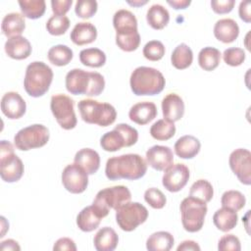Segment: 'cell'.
Returning <instances> with one entry per match:
<instances>
[{
  "mask_svg": "<svg viewBox=\"0 0 251 251\" xmlns=\"http://www.w3.org/2000/svg\"><path fill=\"white\" fill-rule=\"evenodd\" d=\"M25 110L26 104L18 92L9 91L2 96L1 111L8 119H20L25 115Z\"/></svg>",
  "mask_w": 251,
  "mask_h": 251,
  "instance_id": "2e32d148",
  "label": "cell"
},
{
  "mask_svg": "<svg viewBox=\"0 0 251 251\" xmlns=\"http://www.w3.org/2000/svg\"><path fill=\"white\" fill-rule=\"evenodd\" d=\"M228 164L241 183L251 184V153L248 149L237 148L233 150L229 155Z\"/></svg>",
  "mask_w": 251,
  "mask_h": 251,
  "instance_id": "4fadbf2b",
  "label": "cell"
},
{
  "mask_svg": "<svg viewBox=\"0 0 251 251\" xmlns=\"http://www.w3.org/2000/svg\"><path fill=\"white\" fill-rule=\"evenodd\" d=\"M162 112L165 120L175 123L179 121L184 114V102L176 93H169L162 100Z\"/></svg>",
  "mask_w": 251,
  "mask_h": 251,
  "instance_id": "e0dca14e",
  "label": "cell"
},
{
  "mask_svg": "<svg viewBox=\"0 0 251 251\" xmlns=\"http://www.w3.org/2000/svg\"><path fill=\"white\" fill-rule=\"evenodd\" d=\"M130 199L131 193L126 186L115 185L98 191L92 205L105 218L108 216L110 209L117 210L122 205L129 202Z\"/></svg>",
  "mask_w": 251,
  "mask_h": 251,
  "instance_id": "8992f818",
  "label": "cell"
},
{
  "mask_svg": "<svg viewBox=\"0 0 251 251\" xmlns=\"http://www.w3.org/2000/svg\"><path fill=\"white\" fill-rule=\"evenodd\" d=\"M221 203L223 207H226L237 212L245 206L246 198L238 190H227L222 195Z\"/></svg>",
  "mask_w": 251,
  "mask_h": 251,
  "instance_id": "ab89813d",
  "label": "cell"
},
{
  "mask_svg": "<svg viewBox=\"0 0 251 251\" xmlns=\"http://www.w3.org/2000/svg\"><path fill=\"white\" fill-rule=\"evenodd\" d=\"M0 249L1 250H8V251H14V250H21V247L19 245V243L14 240V239H7L1 242L0 245Z\"/></svg>",
  "mask_w": 251,
  "mask_h": 251,
  "instance_id": "db71d44e",
  "label": "cell"
},
{
  "mask_svg": "<svg viewBox=\"0 0 251 251\" xmlns=\"http://www.w3.org/2000/svg\"><path fill=\"white\" fill-rule=\"evenodd\" d=\"M245 52L242 48L231 47L227 48L223 53V59L225 63L231 67L240 66L245 61Z\"/></svg>",
  "mask_w": 251,
  "mask_h": 251,
  "instance_id": "f6af8a7d",
  "label": "cell"
},
{
  "mask_svg": "<svg viewBox=\"0 0 251 251\" xmlns=\"http://www.w3.org/2000/svg\"><path fill=\"white\" fill-rule=\"evenodd\" d=\"M116 44L126 52H132L139 47L140 35L138 31L116 33Z\"/></svg>",
  "mask_w": 251,
  "mask_h": 251,
  "instance_id": "f35d334b",
  "label": "cell"
},
{
  "mask_svg": "<svg viewBox=\"0 0 251 251\" xmlns=\"http://www.w3.org/2000/svg\"><path fill=\"white\" fill-rule=\"evenodd\" d=\"M193 61V52L191 48L185 44H178L173 51L171 55L172 65L177 70L187 69Z\"/></svg>",
  "mask_w": 251,
  "mask_h": 251,
  "instance_id": "4dcf8cb0",
  "label": "cell"
},
{
  "mask_svg": "<svg viewBox=\"0 0 251 251\" xmlns=\"http://www.w3.org/2000/svg\"><path fill=\"white\" fill-rule=\"evenodd\" d=\"M25 28V17L20 13H9L7 14L1 24V29L4 35L7 37L18 36L23 33Z\"/></svg>",
  "mask_w": 251,
  "mask_h": 251,
  "instance_id": "4316f807",
  "label": "cell"
},
{
  "mask_svg": "<svg viewBox=\"0 0 251 251\" xmlns=\"http://www.w3.org/2000/svg\"><path fill=\"white\" fill-rule=\"evenodd\" d=\"M190 176L189 169L184 164H175L165 170L162 177L163 186L170 192L181 190Z\"/></svg>",
  "mask_w": 251,
  "mask_h": 251,
  "instance_id": "5bb4252c",
  "label": "cell"
},
{
  "mask_svg": "<svg viewBox=\"0 0 251 251\" xmlns=\"http://www.w3.org/2000/svg\"><path fill=\"white\" fill-rule=\"evenodd\" d=\"M115 127L117 129H119L124 134V136L126 137L127 147H130V146L134 145L137 142V140H138V131L134 127L130 126L127 124H119Z\"/></svg>",
  "mask_w": 251,
  "mask_h": 251,
  "instance_id": "7dc6e473",
  "label": "cell"
},
{
  "mask_svg": "<svg viewBox=\"0 0 251 251\" xmlns=\"http://www.w3.org/2000/svg\"><path fill=\"white\" fill-rule=\"evenodd\" d=\"M222 54L219 49L211 46L204 47L198 54V64L204 71H214L221 62Z\"/></svg>",
  "mask_w": 251,
  "mask_h": 251,
  "instance_id": "1f68e13d",
  "label": "cell"
},
{
  "mask_svg": "<svg viewBox=\"0 0 251 251\" xmlns=\"http://www.w3.org/2000/svg\"><path fill=\"white\" fill-rule=\"evenodd\" d=\"M179 210L181 224L186 231L197 232L202 228L208 212L207 203L188 196L181 201Z\"/></svg>",
  "mask_w": 251,
  "mask_h": 251,
  "instance_id": "52a82bcc",
  "label": "cell"
},
{
  "mask_svg": "<svg viewBox=\"0 0 251 251\" xmlns=\"http://www.w3.org/2000/svg\"><path fill=\"white\" fill-rule=\"evenodd\" d=\"M65 84L71 94L98 96L105 88V79L97 72L73 69L66 75Z\"/></svg>",
  "mask_w": 251,
  "mask_h": 251,
  "instance_id": "7a4b0ae2",
  "label": "cell"
},
{
  "mask_svg": "<svg viewBox=\"0 0 251 251\" xmlns=\"http://www.w3.org/2000/svg\"><path fill=\"white\" fill-rule=\"evenodd\" d=\"M48 60L55 66L63 67L67 66L73 59L74 53L73 50L67 45L58 44L52 46L47 53Z\"/></svg>",
  "mask_w": 251,
  "mask_h": 251,
  "instance_id": "836d02e7",
  "label": "cell"
},
{
  "mask_svg": "<svg viewBox=\"0 0 251 251\" xmlns=\"http://www.w3.org/2000/svg\"><path fill=\"white\" fill-rule=\"evenodd\" d=\"M49 136V130L45 126L34 124L20 129L14 136V143L19 150L28 151L47 144Z\"/></svg>",
  "mask_w": 251,
  "mask_h": 251,
  "instance_id": "9c48e42d",
  "label": "cell"
},
{
  "mask_svg": "<svg viewBox=\"0 0 251 251\" xmlns=\"http://www.w3.org/2000/svg\"><path fill=\"white\" fill-rule=\"evenodd\" d=\"M201 143L198 138L193 135H183L179 137L174 146L175 153L181 159H192L200 151Z\"/></svg>",
  "mask_w": 251,
  "mask_h": 251,
  "instance_id": "603a6c76",
  "label": "cell"
},
{
  "mask_svg": "<svg viewBox=\"0 0 251 251\" xmlns=\"http://www.w3.org/2000/svg\"><path fill=\"white\" fill-rule=\"evenodd\" d=\"M73 4V0H52L51 7L54 15L57 16H65L67 12H69L71 6Z\"/></svg>",
  "mask_w": 251,
  "mask_h": 251,
  "instance_id": "681fc988",
  "label": "cell"
},
{
  "mask_svg": "<svg viewBox=\"0 0 251 251\" xmlns=\"http://www.w3.org/2000/svg\"><path fill=\"white\" fill-rule=\"evenodd\" d=\"M129 84L133 94L137 96H152L163 91L166 79L157 69L141 66L131 73Z\"/></svg>",
  "mask_w": 251,
  "mask_h": 251,
  "instance_id": "3957f363",
  "label": "cell"
},
{
  "mask_svg": "<svg viewBox=\"0 0 251 251\" xmlns=\"http://www.w3.org/2000/svg\"><path fill=\"white\" fill-rule=\"evenodd\" d=\"M103 219L99 211L93 206L83 208L76 216V225L78 228L84 232H90L96 229Z\"/></svg>",
  "mask_w": 251,
  "mask_h": 251,
  "instance_id": "7402d4cb",
  "label": "cell"
},
{
  "mask_svg": "<svg viewBox=\"0 0 251 251\" xmlns=\"http://www.w3.org/2000/svg\"><path fill=\"white\" fill-rule=\"evenodd\" d=\"M74 162L88 175H94L100 167V156L94 149L82 148L75 153Z\"/></svg>",
  "mask_w": 251,
  "mask_h": 251,
  "instance_id": "cb8c5ba5",
  "label": "cell"
},
{
  "mask_svg": "<svg viewBox=\"0 0 251 251\" xmlns=\"http://www.w3.org/2000/svg\"><path fill=\"white\" fill-rule=\"evenodd\" d=\"M79 61L90 68H100L106 63V54L99 48H86L79 52Z\"/></svg>",
  "mask_w": 251,
  "mask_h": 251,
  "instance_id": "e575fe53",
  "label": "cell"
},
{
  "mask_svg": "<svg viewBox=\"0 0 251 251\" xmlns=\"http://www.w3.org/2000/svg\"><path fill=\"white\" fill-rule=\"evenodd\" d=\"M235 4L234 0H212L211 7L212 10L217 14H227L231 12Z\"/></svg>",
  "mask_w": 251,
  "mask_h": 251,
  "instance_id": "c3c4849f",
  "label": "cell"
},
{
  "mask_svg": "<svg viewBox=\"0 0 251 251\" xmlns=\"http://www.w3.org/2000/svg\"><path fill=\"white\" fill-rule=\"evenodd\" d=\"M146 162L156 171H165L174 163L172 149L164 145H154L146 151Z\"/></svg>",
  "mask_w": 251,
  "mask_h": 251,
  "instance_id": "9a60e30c",
  "label": "cell"
},
{
  "mask_svg": "<svg viewBox=\"0 0 251 251\" xmlns=\"http://www.w3.org/2000/svg\"><path fill=\"white\" fill-rule=\"evenodd\" d=\"M214 35L219 41L231 43L239 35V26L232 19H221L214 25Z\"/></svg>",
  "mask_w": 251,
  "mask_h": 251,
  "instance_id": "ffe728a7",
  "label": "cell"
},
{
  "mask_svg": "<svg viewBox=\"0 0 251 251\" xmlns=\"http://www.w3.org/2000/svg\"><path fill=\"white\" fill-rule=\"evenodd\" d=\"M62 183L71 193H82L88 185V174L75 163L69 164L63 170Z\"/></svg>",
  "mask_w": 251,
  "mask_h": 251,
  "instance_id": "7c38bea8",
  "label": "cell"
},
{
  "mask_svg": "<svg viewBox=\"0 0 251 251\" xmlns=\"http://www.w3.org/2000/svg\"><path fill=\"white\" fill-rule=\"evenodd\" d=\"M113 25L116 33H126L138 31L137 20L135 16L128 10H118L113 17Z\"/></svg>",
  "mask_w": 251,
  "mask_h": 251,
  "instance_id": "484cf974",
  "label": "cell"
},
{
  "mask_svg": "<svg viewBox=\"0 0 251 251\" xmlns=\"http://www.w3.org/2000/svg\"><path fill=\"white\" fill-rule=\"evenodd\" d=\"M127 3L131 6H134V7H139V6H142V5H145L147 3V1H140V0H135L133 2L131 1H127Z\"/></svg>",
  "mask_w": 251,
  "mask_h": 251,
  "instance_id": "9f6ffc18",
  "label": "cell"
},
{
  "mask_svg": "<svg viewBox=\"0 0 251 251\" xmlns=\"http://www.w3.org/2000/svg\"><path fill=\"white\" fill-rule=\"evenodd\" d=\"M144 200L153 208V209H162L167 203V198L165 194L156 187L148 188L144 192Z\"/></svg>",
  "mask_w": 251,
  "mask_h": 251,
  "instance_id": "ee69618b",
  "label": "cell"
},
{
  "mask_svg": "<svg viewBox=\"0 0 251 251\" xmlns=\"http://www.w3.org/2000/svg\"><path fill=\"white\" fill-rule=\"evenodd\" d=\"M100 145L102 149L108 152H116L123 147H127L126 137L116 127L102 135L100 139Z\"/></svg>",
  "mask_w": 251,
  "mask_h": 251,
  "instance_id": "d6a6232c",
  "label": "cell"
},
{
  "mask_svg": "<svg viewBox=\"0 0 251 251\" xmlns=\"http://www.w3.org/2000/svg\"><path fill=\"white\" fill-rule=\"evenodd\" d=\"M175 243L174 236L168 231H157L152 233L146 240V248L149 251H169Z\"/></svg>",
  "mask_w": 251,
  "mask_h": 251,
  "instance_id": "f1b7e54d",
  "label": "cell"
},
{
  "mask_svg": "<svg viewBox=\"0 0 251 251\" xmlns=\"http://www.w3.org/2000/svg\"><path fill=\"white\" fill-rule=\"evenodd\" d=\"M119 236L110 226L101 227L93 238L94 248L97 251H113L117 248Z\"/></svg>",
  "mask_w": 251,
  "mask_h": 251,
  "instance_id": "d4e9b609",
  "label": "cell"
},
{
  "mask_svg": "<svg viewBox=\"0 0 251 251\" xmlns=\"http://www.w3.org/2000/svg\"><path fill=\"white\" fill-rule=\"evenodd\" d=\"M166 49L164 44L159 40H150L148 41L142 50L143 56L149 61H159L165 55Z\"/></svg>",
  "mask_w": 251,
  "mask_h": 251,
  "instance_id": "b9f144b4",
  "label": "cell"
},
{
  "mask_svg": "<svg viewBox=\"0 0 251 251\" xmlns=\"http://www.w3.org/2000/svg\"><path fill=\"white\" fill-rule=\"evenodd\" d=\"M77 108L82 121L87 124L108 126L114 124L117 118L115 107L106 102L82 99L78 102Z\"/></svg>",
  "mask_w": 251,
  "mask_h": 251,
  "instance_id": "5b68a950",
  "label": "cell"
},
{
  "mask_svg": "<svg viewBox=\"0 0 251 251\" xmlns=\"http://www.w3.org/2000/svg\"><path fill=\"white\" fill-rule=\"evenodd\" d=\"M75 101L68 95L55 94L51 97L50 109L57 123L64 129H73L75 127L77 120L75 113Z\"/></svg>",
  "mask_w": 251,
  "mask_h": 251,
  "instance_id": "8fae6325",
  "label": "cell"
},
{
  "mask_svg": "<svg viewBox=\"0 0 251 251\" xmlns=\"http://www.w3.org/2000/svg\"><path fill=\"white\" fill-rule=\"evenodd\" d=\"M250 2L249 1H241L238 8V14L240 19L249 24L251 22V14H250Z\"/></svg>",
  "mask_w": 251,
  "mask_h": 251,
  "instance_id": "816d5d0a",
  "label": "cell"
},
{
  "mask_svg": "<svg viewBox=\"0 0 251 251\" xmlns=\"http://www.w3.org/2000/svg\"><path fill=\"white\" fill-rule=\"evenodd\" d=\"M147 172V162L138 154H124L107 160L105 175L110 180H136Z\"/></svg>",
  "mask_w": 251,
  "mask_h": 251,
  "instance_id": "6da1fadb",
  "label": "cell"
},
{
  "mask_svg": "<svg viewBox=\"0 0 251 251\" xmlns=\"http://www.w3.org/2000/svg\"><path fill=\"white\" fill-rule=\"evenodd\" d=\"M6 54L15 60H24L31 54L30 42L22 35L13 36L7 39L4 46Z\"/></svg>",
  "mask_w": 251,
  "mask_h": 251,
  "instance_id": "ac0fdd59",
  "label": "cell"
},
{
  "mask_svg": "<svg viewBox=\"0 0 251 251\" xmlns=\"http://www.w3.org/2000/svg\"><path fill=\"white\" fill-rule=\"evenodd\" d=\"M157 107L153 102L143 101L134 104L128 112L131 122L143 126L153 121L157 116Z\"/></svg>",
  "mask_w": 251,
  "mask_h": 251,
  "instance_id": "d6986e66",
  "label": "cell"
},
{
  "mask_svg": "<svg viewBox=\"0 0 251 251\" xmlns=\"http://www.w3.org/2000/svg\"><path fill=\"white\" fill-rule=\"evenodd\" d=\"M70 37L75 45L82 46L95 41L97 37V29L91 23L80 22L75 25Z\"/></svg>",
  "mask_w": 251,
  "mask_h": 251,
  "instance_id": "44dd1931",
  "label": "cell"
},
{
  "mask_svg": "<svg viewBox=\"0 0 251 251\" xmlns=\"http://www.w3.org/2000/svg\"><path fill=\"white\" fill-rule=\"evenodd\" d=\"M214 195L213 185L206 179H198L190 187L189 196L199 199L205 203L212 200Z\"/></svg>",
  "mask_w": 251,
  "mask_h": 251,
  "instance_id": "74e56055",
  "label": "cell"
},
{
  "mask_svg": "<svg viewBox=\"0 0 251 251\" xmlns=\"http://www.w3.org/2000/svg\"><path fill=\"white\" fill-rule=\"evenodd\" d=\"M176 133V126L174 123L169 122L165 119L158 120L150 127L151 136L160 141L169 140Z\"/></svg>",
  "mask_w": 251,
  "mask_h": 251,
  "instance_id": "d590c367",
  "label": "cell"
},
{
  "mask_svg": "<svg viewBox=\"0 0 251 251\" xmlns=\"http://www.w3.org/2000/svg\"><path fill=\"white\" fill-rule=\"evenodd\" d=\"M146 21L154 29H163L170 21L169 11L160 4L152 5L146 13Z\"/></svg>",
  "mask_w": 251,
  "mask_h": 251,
  "instance_id": "f546056e",
  "label": "cell"
},
{
  "mask_svg": "<svg viewBox=\"0 0 251 251\" xmlns=\"http://www.w3.org/2000/svg\"><path fill=\"white\" fill-rule=\"evenodd\" d=\"M148 218V210L138 202H127L116 210V222L121 229L132 231L138 226L145 223Z\"/></svg>",
  "mask_w": 251,
  "mask_h": 251,
  "instance_id": "30bf717a",
  "label": "cell"
},
{
  "mask_svg": "<svg viewBox=\"0 0 251 251\" xmlns=\"http://www.w3.org/2000/svg\"><path fill=\"white\" fill-rule=\"evenodd\" d=\"M53 250L54 251H75L76 250V245L75 243V241L69 237H62L59 238L53 246Z\"/></svg>",
  "mask_w": 251,
  "mask_h": 251,
  "instance_id": "f907efd6",
  "label": "cell"
},
{
  "mask_svg": "<svg viewBox=\"0 0 251 251\" xmlns=\"http://www.w3.org/2000/svg\"><path fill=\"white\" fill-rule=\"evenodd\" d=\"M18 3L23 16L30 20H36L42 17L46 10L44 0H20Z\"/></svg>",
  "mask_w": 251,
  "mask_h": 251,
  "instance_id": "8d00e7d4",
  "label": "cell"
},
{
  "mask_svg": "<svg viewBox=\"0 0 251 251\" xmlns=\"http://www.w3.org/2000/svg\"><path fill=\"white\" fill-rule=\"evenodd\" d=\"M25 172L22 160L15 154L14 146L7 140L0 142V175L5 182H16Z\"/></svg>",
  "mask_w": 251,
  "mask_h": 251,
  "instance_id": "ba28073f",
  "label": "cell"
},
{
  "mask_svg": "<svg viewBox=\"0 0 251 251\" xmlns=\"http://www.w3.org/2000/svg\"><path fill=\"white\" fill-rule=\"evenodd\" d=\"M218 249L220 251H240V240L234 234H226L220 238Z\"/></svg>",
  "mask_w": 251,
  "mask_h": 251,
  "instance_id": "bcb514c9",
  "label": "cell"
},
{
  "mask_svg": "<svg viewBox=\"0 0 251 251\" xmlns=\"http://www.w3.org/2000/svg\"><path fill=\"white\" fill-rule=\"evenodd\" d=\"M200 249L198 243L193 240H184L176 248L177 251H199Z\"/></svg>",
  "mask_w": 251,
  "mask_h": 251,
  "instance_id": "f5cc1de1",
  "label": "cell"
},
{
  "mask_svg": "<svg viewBox=\"0 0 251 251\" xmlns=\"http://www.w3.org/2000/svg\"><path fill=\"white\" fill-rule=\"evenodd\" d=\"M167 3L172 6L174 9L176 10H179V9H186L190 4L191 1L190 0H168Z\"/></svg>",
  "mask_w": 251,
  "mask_h": 251,
  "instance_id": "11a10c76",
  "label": "cell"
},
{
  "mask_svg": "<svg viewBox=\"0 0 251 251\" xmlns=\"http://www.w3.org/2000/svg\"><path fill=\"white\" fill-rule=\"evenodd\" d=\"M52 69L41 61H34L27 65L24 79L25 92L31 97H41L48 90L53 80Z\"/></svg>",
  "mask_w": 251,
  "mask_h": 251,
  "instance_id": "277c9868",
  "label": "cell"
},
{
  "mask_svg": "<svg viewBox=\"0 0 251 251\" xmlns=\"http://www.w3.org/2000/svg\"><path fill=\"white\" fill-rule=\"evenodd\" d=\"M98 4L95 0H77L75 6V12L78 18L90 19L97 12Z\"/></svg>",
  "mask_w": 251,
  "mask_h": 251,
  "instance_id": "7bdbcfd3",
  "label": "cell"
},
{
  "mask_svg": "<svg viewBox=\"0 0 251 251\" xmlns=\"http://www.w3.org/2000/svg\"><path fill=\"white\" fill-rule=\"evenodd\" d=\"M70 20L67 16L54 15L50 17L46 23L47 31L55 36L64 34L70 27Z\"/></svg>",
  "mask_w": 251,
  "mask_h": 251,
  "instance_id": "60d3db41",
  "label": "cell"
},
{
  "mask_svg": "<svg viewBox=\"0 0 251 251\" xmlns=\"http://www.w3.org/2000/svg\"><path fill=\"white\" fill-rule=\"evenodd\" d=\"M238 216L236 211L226 207L217 210L213 216V223L216 227L222 231H229L237 225Z\"/></svg>",
  "mask_w": 251,
  "mask_h": 251,
  "instance_id": "83f0119b",
  "label": "cell"
}]
</instances>
